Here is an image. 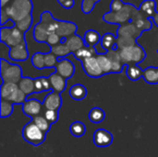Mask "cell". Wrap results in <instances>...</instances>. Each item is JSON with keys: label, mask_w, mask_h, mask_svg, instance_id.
<instances>
[{"label": "cell", "mask_w": 158, "mask_h": 157, "mask_svg": "<svg viewBox=\"0 0 158 157\" xmlns=\"http://www.w3.org/2000/svg\"><path fill=\"white\" fill-rule=\"evenodd\" d=\"M12 2V0H0V5H1V8L6 7V6H8L10 3Z\"/></svg>", "instance_id": "bcb514c9"}, {"label": "cell", "mask_w": 158, "mask_h": 157, "mask_svg": "<svg viewBox=\"0 0 158 157\" xmlns=\"http://www.w3.org/2000/svg\"><path fill=\"white\" fill-rule=\"evenodd\" d=\"M44 55H45V53H42V52H36L33 54V56L31 58V62L35 68H37V69L45 68Z\"/></svg>", "instance_id": "e575fe53"}, {"label": "cell", "mask_w": 158, "mask_h": 157, "mask_svg": "<svg viewBox=\"0 0 158 157\" xmlns=\"http://www.w3.org/2000/svg\"><path fill=\"white\" fill-rule=\"evenodd\" d=\"M117 39H118V37L116 35H114L113 33H111V32L105 33L102 36V39H101V42H100L102 48L106 52L109 51V50H112V49H118L117 46H116Z\"/></svg>", "instance_id": "7402d4cb"}, {"label": "cell", "mask_w": 158, "mask_h": 157, "mask_svg": "<svg viewBox=\"0 0 158 157\" xmlns=\"http://www.w3.org/2000/svg\"><path fill=\"white\" fill-rule=\"evenodd\" d=\"M61 42H62L61 37H60L58 34H56V32H55V33H51V34L48 36L47 40H46V43L49 45V47L57 45V44L61 43Z\"/></svg>", "instance_id": "b9f144b4"}, {"label": "cell", "mask_w": 158, "mask_h": 157, "mask_svg": "<svg viewBox=\"0 0 158 157\" xmlns=\"http://www.w3.org/2000/svg\"><path fill=\"white\" fill-rule=\"evenodd\" d=\"M124 5H125V3H123L122 0H112V2L110 4V11L118 12L123 8Z\"/></svg>", "instance_id": "7bdbcfd3"}, {"label": "cell", "mask_w": 158, "mask_h": 157, "mask_svg": "<svg viewBox=\"0 0 158 157\" xmlns=\"http://www.w3.org/2000/svg\"><path fill=\"white\" fill-rule=\"evenodd\" d=\"M22 137L28 143L38 146L45 141L46 133L40 130L31 120L23 127Z\"/></svg>", "instance_id": "52a82bcc"}, {"label": "cell", "mask_w": 158, "mask_h": 157, "mask_svg": "<svg viewBox=\"0 0 158 157\" xmlns=\"http://www.w3.org/2000/svg\"><path fill=\"white\" fill-rule=\"evenodd\" d=\"M55 69H56V73H58L60 76H62L66 80L70 79L75 73V66L68 58L58 59V62H57Z\"/></svg>", "instance_id": "9c48e42d"}, {"label": "cell", "mask_w": 158, "mask_h": 157, "mask_svg": "<svg viewBox=\"0 0 158 157\" xmlns=\"http://www.w3.org/2000/svg\"><path fill=\"white\" fill-rule=\"evenodd\" d=\"M119 51H120V56L124 64L128 66L138 65L139 63L143 62L146 56L144 49L143 48V46L139 45L138 43L133 46L127 47Z\"/></svg>", "instance_id": "8992f818"}, {"label": "cell", "mask_w": 158, "mask_h": 157, "mask_svg": "<svg viewBox=\"0 0 158 157\" xmlns=\"http://www.w3.org/2000/svg\"><path fill=\"white\" fill-rule=\"evenodd\" d=\"M13 112V104L9 101L0 100V116L2 118L9 117Z\"/></svg>", "instance_id": "d590c367"}, {"label": "cell", "mask_w": 158, "mask_h": 157, "mask_svg": "<svg viewBox=\"0 0 158 157\" xmlns=\"http://www.w3.org/2000/svg\"><path fill=\"white\" fill-rule=\"evenodd\" d=\"M143 75V69L138 65H129L127 68V76L131 81H138Z\"/></svg>", "instance_id": "1f68e13d"}, {"label": "cell", "mask_w": 158, "mask_h": 157, "mask_svg": "<svg viewBox=\"0 0 158 157\" xmlns=\"http://www.w3.org/2000/svg\"><path fill=\"white\" fill-rule=\"evenodd\" d=\"M3 9L9 19L15 23L31 15L33 4L31 0H12V2Z\"/></svg>", "instance_id": "7a4b0ae2"}, {"label": "cell", "mask_w": 158, "mask_h": 157, "mask_svg": "<svg viewBox=\"0 0 158 157\" xmlns=\"http://www.w3.org/2000/svg\"><path fill=\"white\" fill-rule=\"evenodd\" d=\"M34 88H35V93H44V86L41 81V77L39 78H35L34 79Z\"/></svg>", "instance_id": "ee69618b"}, {"label": "cell", "mask_w": 158, "mask_h": 157, "mask_svg": "<svg viewBox=\"0 0 158 157\" xmlns=\"http://www.w3.org/2000/svg\"><path fill=\"white\" fill-rule=\"evenodd\" d=\"M58 20L56 19L51 12L44 11L40 16V21L33 27V38L38 43H45L51 33H55Z\"/></svg>", "instance_id": "6da1fadb"}, {"label": "cell", "mask_w": 158, "mask_h": 157, "mask_svg": "<svg viewBox=\"0 0 158 157\" xmlns=\"http://www.w3.org/2000/svg\"><path fill=\"white\" fill-rule=\"evenodd\" d=\"M69 95L74 100L81 101L87 95V89L82 84H74L69 90Z\"/></svg>", "instance_id": "cb8c5ba5"}, {"label": "cell", "mask_w": 158, "mask_h": 157, "mask_svg": "<svg viewBox=\"0 0 158 157\" xmlns=\"http://www.w3.org/2000/svg\"><path fill=\"white\" fill-rule=\"evenodd\" d=\"M43 106V104L37 99H30L22 105V111L26 116L33 118L41 114Z\"/></svg>", "instance_id": "9a60e30c"}, {"label": "cell", "mask_w": 158, "mask_h": 157, "mask_svg": "<svg viewBox=\"0 0 158 157\" xmlns=\"http://www.w3.org/2000/svg\"><path fill=\"white\" fill-rule=\"evenodd\" d=\"M65 43L70 50L71 54H75L77 51H79L80 49H81L85 46L83 38H81V36H79L77 34H74V35L67 38L65 41Z\"/></svg>", "instance_id": "d6986e66"}, {"label": "cell", "mask_w": 158, "mask_h": 157, "mask_svg": "<svg viewBox=\"0 0 158 157\" xmlns=\"http://www.w3.org/2000/svg\"><path fill=\"white\" fill-rule=\"evenodd\" d=\"M139 10L148 19L155 17L156 12V2L155 0H144L142 2Z\"/></svg>", "instance_id": "ffe728a7"}, {"label": "cell", "mask_w": 158, "mask_h": 157, "mask_svg": "<svg viewBox=\"0 0 158 157\" xmlns=\"http://www.w3.org/2000/svg\"><path fill=\"white\" fill-rule=\"evenodd\" d=\"M101 0H82L81 2V10L84 14H90L94 8L96 3Z\"/></svg>", "instance_id": "ab89813d"}, {"label": "cell", "mask_w": 158, "mask_h": 157, "mask_svg": "<svg viewBox=\"0 0 158 157\" xmlns=\"http://www.w3.org/2000/svg\"><path fill=\"white\" fill-rule=\"evenodd\" d=\"M81 65H82L84 72L89 77L100 78L103 75H105L102 68H100V65L96 59V56H92V57H89V58L82 60Z\"/></svg>", "instance_id": "ba28073f"}, {"label": "cell", "mask_w": 158, "mask_h": 157, "mask_svg": "<svg viewBox=\"0 0 158 157\" xmlns=\"http://www.w3.org/2000/svg\"><path fill=\"white\" fill-rule=\"evenodd\" d=\"M0 41L2 43H5L7 47L12 48L25 41V34L21 32L16 26L12 28L1 27Z\"/></svg>", "instance_id": "5b68a950"}, {"label": "cell", "mask_w": 158, "mask_h": 157, "mask_svg": "<svg viewBox=\"0 0 158 157\" xmlns=\"http://www.w3.org/2000/svg\"><path fill=\"white\" fill-rule=\"evenodd\" d=\"M56 1L66 9H70L75 5V1L74 0H56Z\"/></svg>", "instance_id": "f6af8a7d"}, {"label": "cell", "mask_w": 158, "mask_h": 157, "mask_svg": "<svg viewBox=\"0 0 158 157\" xmlns=\"http://www.w3.org/2000/svg\"><path fill=\"white\" fill-rule=\"evenodd\" d=\"M106 56L109 58V60L112 63V69L111 73H120L127 65L124 64L121 56L120 51L118 49H112L106 52Z\"/></svg>", "instance_id": "4fadbf2b"}, {"label": "cell", "mask_w": 158, "mask_h": 157, "mask_svg": "<svg viewBox=\"0 0 158 157\" xmlns=\"http://www.w3.org/2000/svg\"><path fill=\"white\" fill-rule=\"evenodd\" d=\"M19 88V85L16 83H8V82H3L0 88V94L1 99L8 101L10 96L15 93V91Z\"/></svg>", "instance_id": "484cf974"}, {"label": "cell", "mask_w": 158, "mask_h": 157, "mask_svg": "<svg viewBox=\"0 0 158 157\" xmlns=\"http://www.w3.org/2000/svg\"><path fill=\"white\" fill-rule=\"evenodd\" d=\"M143 31L140 30L134 23L129 22L127 24L121 25L117 30V37L118 36H126V37H132L138 39Z\"/></svg>", "instance_id": "2e32d148"}, {"label": "cell", "mask_w": 158, "mask_h": 157, "mask_svg": "<svg viewBox=\"0 0 158 157\" xmlns=\"http://www.w3.org/2000/svg\"><path fill=\"white\" fill-rule=\"evenodd\" d=\"M0 73L3 82L8 83L18 84L19 81L24 77L22 73V68L19 65L11 64L4 58H1Z\"/></svg>", "instance_id": "277c9868"}, {"label": "cell", "mask_w": 158, "mask_h": 157, "mask_svg": "<svg viewBox=\"0 0 158 157\" xmlns=\"http://www.w3.org/2000/svg\"><path fill=\"white\" fill-rule=\"evenodd\" d=\"M139 11V8L134 6L132 4L127 3L123 8L118 12H107L104 15V21L109 24H118L119 26L127 24L131 21L134 15Z\"/></svg>", "instance_id": "3957f363"}, {"label": "cell", "mask_w": 158, "mask_h": 157, "mask_svg": "<svg viewBox=\"0 0 158 157\" xmlns=\"http://www.w3.org/2000/svg\"><path fill=\"white\" fill-rule=\"evenodd\" d=\"M105 118H106V113L100 107H94L89 112V119L93 123H95V124L100 123L104 121Z\"/></svg>", "instance_id": "4dcf8cb0"}, {"label": "cell", "mask_w": 158, "mask_h": 157, "mask_svg": "<svg viewBox=\"0 0 158 157\" xmlns=\"http://www.w3.org/2000/svg\"><path fill=\"white\" fill-rule=\"evenodd\" d=\"M43 105L45 110H56L58 111L62 105V97L61 93L56 92H51L47 93L44 99Z\"/></svg>", "instance_id": "7c38bea8"}, {"label": "cell", "mask_w": 158, "mask_h": 157, "mask_svg": "<svg viewBox=\"0 0 158 157\" xmlns=\"http://www.w3.org/2000/svg\"><path fill=\"white\" fill-rule=\"evenodd\" d=\"M32 21H33V19H32V15H30L28 17H26L25 19L18 21L15 23V26L21 31L23 32L24 34L31 29V25H32Z\"/></svg>", "instance_id": "8d00e7d4"}, {"label": "cell", "mask_w": 158, "mask_h": 157, "mask_svg": "<svg viewBox=\"0 0 158 157\" xmlns=\"http://www.w3.org/2000/svg\"><path fill=\"white\" fill-rule=\"evenodd\" d=\"M57 62H58V58L54 54H52L51 52L45 53V55H44V65H45V68H56Z\"/></svg>", "instance_id": "f35d334b"}, {"label": "cell", "mask_w": 158, "mask_h": 157, "mask_svg": "<svg viewBox=\"0 0 158 157\" xmlns=\"http://www.w3.org/2000/svg\"><path fill=\"white\" fill-rule=\"evenodd\" d=\"M8 101L11 102L13 105H23L27 101V95L19 88H18L15 93L10 96Z\"/></svg>", "instance_id": "74e56055"}, {"label": "cell", "mask_w": 158, "mask_h": 157, "mask_svg": "<svg viewBox=\"0 0 158 157\" xmlns=\"http://www.w3.org/2000/svg\"><path fill=\"white\" fill-rule=\"evenodd\" d=\"M48 78H49V81H50V83L52 86V90L54 92H56L59 93L64 92V90L67 87V80L65 78L60 76L56 71L51 73L48 76Z\"/></svg>", "instance_id": "ac0fdd59"}, {"label": "cell", "mask_w": 158, "mask_h": 157, "mask_svg": "<svg viewBox=\"0 0 158 157\" xmlns=\"http://www.w3.org/2000/svg\"><path fill=\"white\" fill-rule=\"evenodd\" d=\"M113 143V135L106 130L99 129L94 133V143L98 147H107Z\"/></svg>", "instance_id": "5bb4252c"}, {"label": "cell", "mask_w": 158, "mask_h": 157, "mask_svg": "<svg viewBox=\"0 0 158 157\" xmlns=\"http://www.w3.org/2000/svg\"><path fill=\"white\" fill-rule=\"evenodd\" d=\"M69 130H70V133L74 137L80 138V137H82L85 134L86 127H85V125L82 122H81V121H75V122H73L70 125Z\"/></svg>", "instance_id": "d6a6232c"}, {"label": "cell", "mask_w": 158, "mask_h": 157, "mask_svg": "<svg viewBox=\"0 0 158 157\" xmlns=\"http://www.w3.org/2000/svg\"><path fill=\"white\" fill-rule=\"evenodd\" d=\"M19 88L28 96L35 93V88H34V79H31L30 77H23L19 82L18 83Z\"/></svg>", "instance_id": "44dd1931"}, {"label": "cell", "mask_w": 158, "mask_h": 157, "mask_svg": "<svg viewBox=\"0 0 158 157\" xmlns=\"http://www.w3.org/2000/svg\"><path fill=\"white\" fill-rule=\"evenodd\" d=\"M50 52L52 54H54L58 59L65 58L67 56L71 54L70 50L69 49V47L67 46V44L65 43H61L57 45L50 47Z\"/></svg>", "instance_id": "4316f807"}, {"label": "cell", "mask_w": 158, "mask_h": 157, "mask_svg": "<svg viewBox=\"0 0 158 157\" xmlns=\"http://www.w3.org/2000/svg\"><path fill=\"white\" fill-rule=\"evenodd\" d=\"M98 54V52L96 51L95 47H93V46H84L83 48L80 49L79 51H77L75 54H74V56L80 60L81 62L86 58H89V57H92V56H95L96 55Z\"/></svg>", "instance_id": "d4e9b609"}, {"label": "cell", "mask_w": 158, "mask_h": 157, "mask_svg": "<svg viewBox=\"0 0 158 157\" xmlns=\"http://www.w3.org/2000/svg\"><path fill=\"white\" fill-rule=\"evenodd\" d=\"M157 53H158V50H157Z\"/></svg>", "instance_id": "c3c4849f"}, {"label": "cell", "mask_w": 158, "mask_h": 157, "mask_svg": "<svg viewBox=\"0 0 158 157\" xmlns=\"http://www.w3.org/2000/svg\"><path fill=\"white\" fill-rule=\"evenodd\" d=\"M31 120L33 121V123L40 129L42 130L44 133H47L51 128V124L49 123V121L44 118V116L39 115L33 118H31Z\"/></svg>", "instance_id": "836d02e7"}, {"label": "cell", "mask_w": 158, "mask_h": 157, "mask_svg": "<svg viewBox=\"0 0 158 157\" xmlns=\"http://www.w3.org/2000/svg\"><path fill=\"white\" fill-rule=\"evenodd\" d=\"M8 56L10 59L14 61H25L29 57V50L27 48L26 40L23 41L21 43L9 48Z\"/></svg>", "instance_id": "8fae6325"}, {"label": "cell", "mask_w": 158, "mask_h": 157, "mask_svg": "<svg viewBox=\"0 0 158 157\" xmlns=\"http://www.w3.org/2000/svg\"><path fill=\"white\" fill-rule=\"evenodd\" d=\"M131 22L134 23L143 31H149L153 27V21H152V19H148L146 16H144L140 10L134 15V17L132 18V19H131Z\"/></svg>", "instance_id": "e0dca14e"}, {"label": "cell", "mask_w": 158, "mask_h": 157, "mask_svg": "<svg viewBox=\"0 0 158 157\" xmlns=\"http://www.w3.org/2000/svg\"><path fill=\"white\" fill-rule=\"evenodd\" d=\"M151 19H152V21H153V22H154V23H155V24H156V25L158 27V12L156 14V15H155V17H154V18H152Z\"/></svg>", "instance_id": "7dc6e473"}, {"label": "cell", "mask_w": 158, "mask_h": 157, "mask_svg": "<svg viewBox=\"0 0 158 157\" xmlns=\"http://www.w3.org/2000/svg\"><path fill=\"white\" fill-rule=\"evenodd\" d=\"M137 44V39L126 36H118L116 46L118 50H122L127 47H131Z\"/></svg>", "instance_id": "f546056e"}, {"label": "cell", "mask_w": 158, "mask_h": 157, "mask_svg": "<svg viewBox=\"0 0 158 157\" xmlns=\"http://www.w3.org/2000/svg\"><path fill=\"white\" fill-rule=\"evenodd\" d=\"M102 36L99 32L95 30H89L84 33L83 40L86 46H93L95 47L101 42Z\"/></svg>", "instance_id": "603a6c76"}, {"label": "cell", "mask_w": 158, "mask_h": 157, "mask_svg": "<svg viewBox=\"0 0 158 157\" xmlns=\"http://www.w3.org/2000/svg\"><path fill=\"white\" fill-rule=\"evenodd\" d=\"M58 111L56 110H45L44 111V118L49 121V123L52 125L54 123H56L58 120Z\"/></svg>", "instance_id": "60d3db41"}, {"label": "cell", "mask_w": 158, "mask_h": 157, "mask_svg": "<svg viewBox=\"0 0 158 157\" xmlns=\"http://www.w3.org/2000/svg\"><path fill=\"white\" fill-rule=\"evenodd\" d=\"M77 30H78V26L74 22L67 21V20H58L56 33L58 34L61 37V39H67L76 34Z\"/></svg>", "instance_id": "30bf717a"}, {"label": "cell", "mask_w": 158, "mask_h": 157, "mask_svg": "<svg viewBox=\"0 0 158 157\" xmlns=\"http://www.w3.org/2000/svg\"><path fill=\"white\" fill-rule=\"evenodd\" d=\"M96 59L100 65V68H102L103 72L106 74L111 73V69H112V63L109 60V58L107 57L106 54H97L96 56Z\"/></svg>", "instance_id": "83f0119b"}, {"label": "cell", "mask_w": 158, "mask_h": 157, "mask_svg": "<svg viewBox=\"0 0 158 157\" xmlns=\"http://www.w3.org/2000/svg\"><path fill=\"white\" fill-rule=\"evenodd\" d=\"M143 78L147 83L150 84H156L158 83V73L157 68H148L143 69Z\"/></svg>", "instance_id": "f1b7e54d"}]
</instances>
